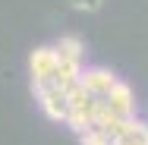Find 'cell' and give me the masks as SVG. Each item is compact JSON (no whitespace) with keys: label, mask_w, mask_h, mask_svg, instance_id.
<instances>
[{"label":"cell","mask_w":148,"mask_h":145,"mask_svg":"<svg viewBox=\"0 0 148 145\" xmlns=\"http://www.w3.org/2000/svg\"><path fill=\"white\" fill-rule=\"evenodd\" d=\"M82 82H85V88L95 98H104V95H110V88L117 85L120 79L110 69H104V66H91V69H82Z\"/></svg>","instance_id":"3"},{"label":"cell","mask_w":148,"mask_h":145,"mask_svg":"<svg viewBox=\"0 0 148 145\" xmlns=\"http://www.w3.org/2000/svg\"><path fill=\"white\" fill-rule=\"evenodd\" d=\"M104 101L110 104V111H114L117 117H132V111H136L132 88L126 85V82H117V85L110 88V95H104Z\"/></svg>","instance_id":"5"},{"label":"cell","mask_w":148,"mask_h":145,"mask_svg":"<svg viewBox=\"0 0 148 145\" xmlns=\"http://www.w3.org/2000/svg\"><path fill=\"white\" fill-rule=\"evenodd\" d=\"M82 79V63L76 60H57V69L51 76V85H60V88H69L73 82Z\"/></svg>","instance_id":"6"},{"label":"cell","mask_w":148,"mask_h":145,"mask_svg":"<svg viewBox=\"0 0 148 145\" xmlns=\"http://www.w3.org/2000/svg\"><path fill=\"white\" fill-rule=\"evenodd\" d=\"M117 145H148V123L142 120H129V126L123 129V136L117 139Z\"/></svg>","instance_id":"8"},{"label":"cell","mask_w":148,"mask_h":145,"mask_svg":"<svg viewBox=\"0 0 148 145\" xmlns=\"http://www.w3.org/2000/svg\"><path fill=\"white\" fill-rule=\"evenodd\" d=\"M95 107H98V98H91L85 104H73V107H69V117H66V126L82 136L85 129L95 126Z\"/></svg>","instance_id":"4"},{"label":"cell","mask_w":148,"mask_h":145,"mask_svg":"<svg viewBox=\"0 0 148 145\" xmlns=\"http://www.w3.org/2000/svg\"><path fill=\"white\" fill-rule=\"evenodd\" d=\"M57 51L54 47H35L29 57V69H32V88L51 85V76L57 69Z\"/></svg>","instance_id":"2"},{"label":"cell","mask_w":148,"mask_h":145,"mask_svg":"<svg viewBox=\"0 0 148 145\" xmlns=\"http://www.w3.org/2000/svg\"><path fill=\"white\" fill-rule=\"evenodd\" d=\"M54 51H57L60 60H76V63H82V57H85V44H82L79 38H73V35L60 38L57 44H54Z\"/></svg>","instance_id":"7"},{"label":"cell","mask_w":148,"mask_h":145,"mask_svg":"<svg viewBox=\"0 0 148 145\" xmlns=\"http://www.w3.org/2000/svg\"><path fill=\"white\" fill-rule=\"evenodd\" d=\"M101 3L104 0H69V6L79 13H95V10H101Z\"/></svg>","instance_id":"9"},{"label":"cell","mask_w":148,"mask_h":145,"mask_svg":"<svg viewBox=\"0 0 148 145\" xmlns=\"http://www.w3.org/2000/svg\"><path fill=\"white\" fill-rule=\"evenodd\" d=\"M35 95H38V104H41V111L44 117H51V120H63L66 123V117H69V98H66V88L60 85H41L35 88Z\"/></svg>","instance_id":"1"}]
</instances>
